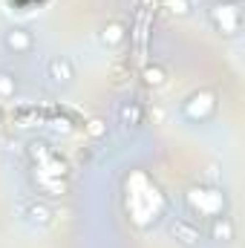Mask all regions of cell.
Masks as SVG:
<instances>
[{"mask_svg":"<svg viewBox=\"0 0 245 248\" xmlns=\"http://www.w3.org/2000/svg\"><path fill=\"white\" fill-rule=\"evenodd\" d=\"M216 110V95L211 90H199L184 101V116L190 122H208Z\"/></svg>","mask_w":245,"mask_h":248,"instance_id":"obj_1","label":"cell"},{"mask_svg":"<svg viewBox=\"0 0 245 248\" xmlns=\"http://www.w3.org/2000/svg\"><path fill=\"white\" fill-rule=\"evenodd\" d=\"M211 20H214V26H216L222 35H237L240 26H243L240 9H237L234 3H216V6L211 9Z\"/></svg>","mask_w":245,"mask_h":248,"instance_id":"obj_2","label":"cell"},{"mask_svg":"<svg viewBox=\"0 0 245 248\" xmlns=\"http://www.w3.org/2000/svg\"><path fill=\"white\" fill-rule=\"evenodd\" d=\"M3 44H6V49H9V52H15V55H23V52H29V49L35 46L32 32H29V29H23V26L9 29V32L3 35Z\"/></svg>","mask_w":245,"mask_h":248,"instance_id":"obj_3","label":"cell"},{"mask_svg":"<svg viewBox=\"0 0 245 248\" xmlns=\"http://www.w3.org/2000/svg\"><path fill=\"white\" fill-rule=\"evenodd\" d=\"M46 69H49V78H52L55 84H61V87L75 81V66H72V61H69L66 55H55Z\"/></svg>","mask_w":245,"mask_h":248,"instance_id":"obj_4","label":"cell"},{"mask_svg":"<svg viewBox=\"0 0 245 248\" xmlns=\"http://www.w3.org/2000/svg\"><path fill=\"white\" fill-rule=\"evenodd\" d=\"M170 234H173V240L184 248H196L199 246V228L196 225H190L187 219H176L173 222V228H170Z\"/></svg>","mask_w":245,"mask_h":248,"instance_id":"obj_5","label":"cell"},{"mask_svg":"<svg viewBox=\"0 0 245 248\" xmlns=\"http://www.w3.org/2000/svg\"><path fill=\"white\" fill-rule=\"evenodd\" d=\"M211 240H216V243H231L234 240V222H231V217H225V214L214 217V222H211Z\"/></svg>","mask_w":245,"mask_h":248,"instance_id":"obj_6","label":"cell"},{"mask_svg":"<svg viewBox=\"0 0 245 248\" xmlns=\"http://www.w3.org/2000/svg\"><path fill=\"white\" fill-rule=\"evenodd\" d=\"M26 219H29V225H35V228H46V225L52 222V208L44 205V202H35V205L26 208Z\"/></svg>","mask_w":245,"mask_h":248,"instance_id":"obj_7","label":"cell"},{"mask_svg":"<svg viewBox=\"0 0 245 248\" xmlns=\"http://www.w3.org/2000/svg\"><path fill=\"white\" fill-rule=\"evenodd\" d=\"M122 41H124V26L119 23V20H110V23L101 29V44L113 49V46H119Z\"/></svg>","mask_w":245,"mask_h":248,"instance_id":"obj_8","label":"cell"},{"mask_svg":"<svg viewBox=\"0 0 245 248\" xmlns=\"http://www.w3.org/2000/svg\"><path fill=\"white\" fill-rule=\"evenodd\" d=\"M119 119H122L124 127H136V124H141V110H138V104H124L122 110H119Z\"/></svg>","mask_w":245,"mask_h":248,"instance_id":"obj_9","label":"cell"},{"mask_svg":"<svg viewBox=\"0 0 245 248\" xmlns=\"http://www.w3.org/2000/svg\"><path fill=\"white\" fill-rule=\"evenodd\" d=\"M144 81H147L150 87H162V84L168 81V72H165L162 66H147V69H144Z\"/></svg>","mask_w":245,"mask_h":248,"instance_id":"obj_10","label":"cell"},{"mask_svg":"<svg viewBox=\"0 0 245 248\" xmlns=\"http://www.w3.org/2000/svg\"><path fill=\"white\" fill-rule=\"evenodd\" d=\"M15 90H17L15 75H12V72H0V98H12Z\"/></svg>","mask_w":245,"mask_h":248,"instance_id":"obj_11","label":"cell"},{"mask_svg":"<svg viewBox=\"0 0 245 248\" xmlns=\"http://www.w3.org/2000/svg\"><path fill=\"white\" fill-rule=\"evenodd\" d=\"M87 133H90L92 139H101V136H107V124L101 122V119H92V122L87 124Z\"/></svg>","mask_w":245,"mask_h":248,"instance_id":"obj_12","label":"cell"},{"mask_svg":"<svg viewBox=\"0 0 245 248\" xmlns=\"http://www.w3.org/2000/svg\"><path fill=\"white\" fill-rule=\"evenodd\" d=\"M168 6H170V12H173V15H187V12H190L187 0H168Z\"/></svg>","mask_w":245,"mask_h":248,"instance_id":"obj_13","label":"cell"},{"mask_svg":"<svg viewBox=\"0 0 245 248\" xmlns=\"http://www.w3.org/2000/svg\"><path fill=\"white\" fill-rule=\"evenodd\" d=\"M228 3H234V6H240V3H243V0H228Z\"/></svg>","mask_w":245,"mask_h":248,"instance_id":"obj_14","label":"cell"}]
</instances>
